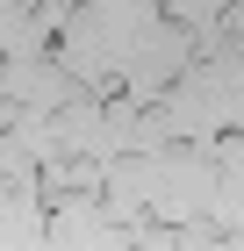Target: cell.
<instances>
[{"mask_svg":"<svg viewBox=\"0 0 244 251\" xmlns=\"http://www.w3.org/2000/svg\"><path fill=\"white\" fill-rule=\"evenodd\" d=\"M122 108H130V72H122V65H108V72L94 79V115H101V122H115Z\"/></svg>","mask_w":244,"mask_h":251,"instance_id":"6da1fadb","label":"cell"},{"mask_svg":"<svg viewBox=\"0 0 244 251\" xmlns=\"http://www.w3.org/2000/svg\"><path fill=\"white\" fill-rule=\"evenodd\" d=\"M22 122H29V100H22V94H0V144H15Z\"/></svg>","mask_w":244,"mask_h":251,"instance_id":"7a4b0ae2","label":"cell"},{"mask_svg":"<svg viewBox=\"0 0 244 251\" xmlns=\"http://www.w3.org/2000/svg\"><path fill=\"white\" fill-rule=\"evenodd\" d=\"M158 158H165V165H180V158H194V136H187V129H172L165 144H158Z\"/></svg>","mask_w":244,"mask_h":251,"instance_id":"3957f363","label":"cell"}]
</instances>
